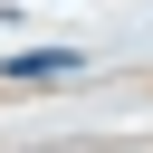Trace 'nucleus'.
Returning a JSON list of instances; mask_svg holds the SVG:
<instances>
[{"instance_id": "f257e3e1", "label": "nucleus", "mask_w": 153, "mask_h": 153, "mask_svg": "<svg viewBox=\"0 0 153 153\" xmlns=\"http://www.w3.org/2000/svg\"><path fill=\"white\" fill-rule=\"evenodd\" d=\"M0 67H10V76H76L86 57H76V48H29V57H0Z\"/></svg>"}]
</instances>
